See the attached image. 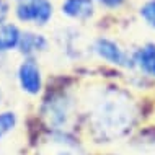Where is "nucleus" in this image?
<instances>
[{"mask_svg":"<svg viewBox=\"0 0 155 155\" xmlns=\"http://www.w3.org/2000/svg\"><path fill=\"white\" fill-rule=\"evenodd\" d=\"M134 104L123 91L106 90L91 110V126L101 139H114L132 124Z\"/></svg>","mask_w":155,"mask_h":155,"instance_id":"1","label":"nucleus"},{"mask_svg":"<svg viewBox=\"0 0 155 155\" xmlns=\"http://www.w3.org/2000/svg\"><path fill=\"white\" fill-rule=\"evenodd\" d=\"M18 13V18L20 20H33V21L39 23V25H44L51 18L52 15V7L48 0H31L28 3H23V5L18 7L16 10Z\"/></svg>","mask_w":155,"mask_h":155,"instance_id":"2","label":"nucleus"},{"mask_svg":"<svg viewBox=\"0 0 155 155\" xmlns=\"http://www.w3.org/2000/svg\"><path fill=\"white\" fill-rule=\"evenodd\" d=\"M39 155H83V152L75 142L64 137H54L43 144Z\"/></svg>","mask_w":155,"mask_h":155,"instance_id":"3","label":"nucleus"},{"mask_svg":"<svg viewBox=\"0 0 155 155\" xmlns=\"http://www.w3.org/2000/svg\"><path fill=\"white\" fill-rule=\"evenodd\" d=\"M20 83H21L23 90L28 93H38L41 88V75L39 69L36 67V64H33L31 61L25 62L20 67Z\"/></svg>","mask_w":155,"mask_h":155,"instance_id":"4","label":"nucleus"},{"mask_svg":"<svg viewBox=\"0 0 155 155\" xmlns=\"http://www.w3.org/2000/svg\"><path fill=\"white\" fill-rule=\"evenodd\" d=\"M95 51L100 57L113 62V64H124V54L119 46L110 39H98L95 43Z\"/></svg>","mask_w":155,"mask_h":155,"instance_id":"5","label":"nucleus"},{"mask_svg":"<svg viewBox=\"0 0 155 155\" xmlns=\"http://www.w3.org/2000/svg\"><path fill=\"white\" fill-rule=\"evenodd\" d=\"M62 12L72 18H88L93 13L91 0H65L62 5Z\"/></svg>","mask_w":155,"mask_h":155,"instance_id":"6","label":"nucleus"},{"mask_svg":"<svg viewBox=\"0 0 155 155\" xmlns=\"http://www.w3.org/2000/svg\"><path fill=\"white\" fill-rule=\"evenodd\" d=\"M20 41V31L15 25H3L0 26V51L12 49Z\"/></svg>","mask_w":155,"mask_h":155,"instance_id":"7","label":"nucleus"},{"mask_svg":"<svg viewBox=\"0 0 155 155\" xmlns=\"http://www.w3.org/2000/svg\"><path fill=\"white\" fill-rule=\"evenodd\" d=\"M136 62L142 70L155 75V46H145L136 54Z\"/></svg>","mask_w":155,"mask_h":155,"instance_id":"8","label":"nucleus"},{"mask_svg":"<svg viewBox=\"0 0 155 155\" xmlns=\"http://www.w3.org/2000/svg\"><path fill=\"white\" fill-rule=\"evenodd\" d=\"M49 123L56 124V126H62L67 123L69 119V108H67V103L64 100H59V103L54 104V106L49 110Z\"/></svg>","mask_w":155,"mask_h":155,"instance_id":"9","label":"nucleus"},{"mask_svg":"<svg viewBox=\"0 0 155 155\" xmlns=\"http://www.w3.org/2000/svg\"><path fill=\"white\" fill-rule=\"evenodd\" d=\"M44 48H46V39L44 38L31 35V33L23 35V38H21V51L23 52L30 54V52L39 51V49H44Z\"/></svg>","mask_w":155,"mask_h":155,"instance_id":"10","label":"nucleus"},{"mask_svg":"<svg viewBox=\"0 0 155 155\" xmlns=\"http://www.w3.org/2000/svg\"><path fill=\"white\" fill-rule=\"evenodd\" d=\"M15 123H16V119H15L13 113H2L0 114V137L3 134H7L8 131H12Z\"/></svg>","mask_w":155,"mask_h":155,"instance_id":"11","label":"nucleus"},{"mask_svg":"<svg viewBox=\"0 0 155 155\" xmlns=\"http://www.w3.org/2000/svg\"><path fill=\"white\" fill-rule=\"evenodd\" d=\"M140 15H142V18L150 25V26L155 28V0L145 3V5L140 8Z\"/></svg>","mask_w":155,"mask_h":155,"instance_id":"12","label":"nucleus"},{"mask_svg":"<svg viewBox=\"0 0 155 155\" xmlns=\"http://www.w3.org/2000/svg\"><path fill=\"white\" fill-rule=\"evenodd\" d=\"M7 15H8V5L3 2V0H0V23L5 20Z\"/></svg>","mask_w":155,"mask_h":155,"instance_id":"13","label":"nucleus"},{"mask_svg":"<svg viewBox=\"0 0 155 155\" xmlns=\"http://www.w3.org/2000/svg\"><path fill=\"white\" fill-rule=\"evenodd\" d=\"M98 2H101L103 5H106V7H119L124 0H98Z\"/></svg>","mask_w":155,"mask_h":155,"instance_id":"14","label":"nucleus"}]
</instances>
